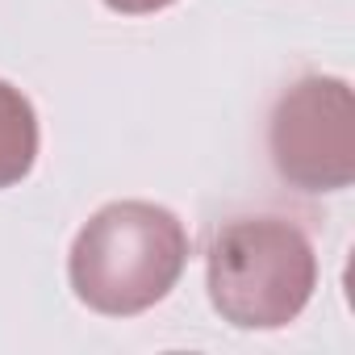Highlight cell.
I'll list each match as a JSON object with an SVG mask.
<instances>
[{
  "label": "cell",
  "mask_w": 355,
  "mask_h": 355,
  "mask_svg": "<svg viewBox=\"0 0 355 355\" xmlns=\"http://www.w3.org/2000/svg\"><path fill=\"white\" fill-rule=\"evenodd\" d=\"M38 159V113L34 101L0 80V189L21 184Z\"/></svg>",
  "instance_id": "obj_4"
},
{
  "label": "cell",
  "mask_w": 355,
  "mask_h": 355,
  "mask_svg": "<svg viewBox=\"0 0 355 355\" xmlns=\"http://www.w3.org/2000/svg\"><path fill=\"white\" fill-rule=\"evenodd\" d=\"M268 155L297 193H343L355 180V96L338 76H301L268 117Z\"/></svg>",
  "instance_id": "obj_3"
},
{
  "label": "cell",
  "mask_w": 355,
  "mask_h": 355,
  "mask_svg": "<svg viewBox=\"0 0 355 355\" xmlns=\"http://www.w3.org/2000/svg\"><path fill=\"white\" fill-rule=\"evenodd\" d=\"M209 301L234 330H280L301 318L318 288L309 234L276 214L230 218L205 251Z\"/></svg>",
  "instance_id": "obj_2"
},
{
  "label": "cell",
  "mask_w": 355,
  "mask_h": 355,
  "mask_svg": "<svg viewBox=\"0 0 355 355\" xmlns=\"http://www.w3.org/2000/svg\"><path fill=\"white\" fill-rule=\"evenodd\" d=\"M113 13H125V17H146V13H159V9H171L175 0H105Z\"/></svg>",
  "instance_id": "obj_5"
},
{
  "label": "cell",
  "mask_w": 355,
  "mask_h": 355,
  "mask_svg": "<svg viewBox=\"0 0 355 355\" xmlns=\"http://www.w3.org/2000/svg\"><path fill=\"white\" fill-rule=\"evenodd\" d=\"M184 268L189 230L155 201H113L96 209L67 251L71 293L105 318L146 313L180 284Z\"/></svg>",
  "instance_id": "obj_1"
}]
</instances>
